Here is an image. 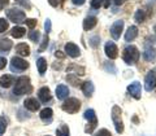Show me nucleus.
<instances>
[{"instance_id": "obj_12", "label": "nucleus", "mask_w": 156, "mask_h": 136, "mask_svg": "<svg viewBox=\"0 0 156 136\" xmlns=\"http://www.w3.org/2000/svg\"><path fill=\"white\" fill-rule=\"evenodd\" d=\"M65 53H66L68 56H70V57H73V58H76V57H78V56L81 55V49L78 48L77 44H74V43L69 42V43H66V44H65Z\"/></svg>"}, {"instance_id": "obj_22", "label": "nucleus", "mask_w": 156, "mask_h": 136, "mask_svg": "<svg viewBox=\"0 0 156 136\" xmlns=\"http://www.w3.org/2000/svg\"><path fill=\"white\" fill-rule=\"evenodd\" d=\"M37 67H38L39 74H44L46 70H47V60H46V58L39 57L37 60Z\"/></svg>"}, {"instance_id": "obj_8", "label": "nucleus", "mask_w": 156, "mask_h": 136, "mask_svg": "<svg viewBox=\"0 0 156 136\" xmlns=\"http://www.w3.org/2000/svg\"><path fill=\"white\" fill-rule=\"evenodd\" d=\"M128 92L135 100H139L140 93H142V84H140L139 82H133V83H130L128 86Z\"/></svg>"}, {"instance_id": "obj_5", "label": "nucleus", "mask_w": 156, "mask_h": 136, "mask_svg": "<svg viewBox=\"0 0 156 136\" xmlns=\"http://www.w3.org/2000/svg\"><path fill=\"white\" fill-rule=\"evenodd\" d=\"M85 119L89 121V124L86 126V128H85V132L86 134H92V131L95 130V127L98 126V118H96V114H95V111L92 110V109H87L85 111Z\"/></svg>"}, {"instance_id": "obj_38", "label": "nucleus", "mask_w": 156, "mask_h": 136, "mask_svg": "<svg viewBox=\"0 0 156 136\" xmlns=\"http://www.w3.org/2000/svg\"><path fill=\"white\" fill-rule=\"evenodd\" d=\"M7 65V58H4V57H0V70L4 69Z\"/></svg>"}, {"instance_id": "obj_1", "label": "nucleus", "mask_w": 156, "mask_h": 136, "mask_svg": "<svg viewBox=\"0 0 156 136\" xmlns=\"http://www.w3.org/2000/svg\"><path fill=\"white\" fill-rule=\"evenodd\" d=\"M31 91H33V87L30 84V79L27 76H20L16 80V84H14V88H13L14 95L21 96V95L30 93Z\"/></svg>"}, {"instance_id": "obj_46", "label": "nucleus", "mask_w": 156, "mask_h": 136, "mask_svg": "<svg viewBox=\"0 0 156 136\" xmlns=\"http://www.w3.org/2000/svg\"><path fill=\"white\" fill-rule=\"evenodd\" d=\"M47 136H48V135H47Z\"/></svg>"}, {"instance_id": "obj_43", "label": "nucleus", "mask_w": 156, "mask_h": 136, "mask_svg": "<svg viewBox=\"0 0 156 136\" xmlns=\"http://www.w3.org/2000/svg\"><path fill=\"white\" fill-rule=\"evenodd\" d=\"M109 4H111V0H103V7L104 8H109Z\"/></svg>"}, {"instance_id": "obj_41", "label": "nucleus", "mask_w": 156, "mask_h": 136, "mask_svg": "<svg viewBox=\"0 0 156 136\" xmlns=\"http://www.w3.org/2000/svg\"><path fill=\"white\" fill-rule=\"evenodd\" d=\"M48 3H50V5L53 8L58 5V0H48Z\"/></svg>"}, {"instance_id": "obj_19", "label": "nucleus", "mask_w": 156, "mask_h": 136, "mask_svg": "<svg viewBox=\"0 0 156 136\" xmlns=\"http://www.w3.org/2000/svg\"><path fill=\"white\" fill-rule=\"evenodd\" d=\"M16 52L20 56H29L30 55V47L26 43H20V44L16 46Z\"/></svg>"}, {"instance_id": "obj_26", "label": "nucleus", "mask_w": 156, "mask_h": 136, "mask_svg": "<svg viewBox=\"0 0 156 136\" xmlns=\"http://www.w3.org/2000/svg\"><path fill=\"white\" fill-rule=\"evenodd\" d=\"M69 127H68L66 124H61L60 128L56 130V135L57 136H69Z\"/></svg>"}, {"instance_id": "obj_29", "label": "nucleus", "mask_w": 156, "mask_h": 136, "mask_svg": "<svg viewBox=\"0 0 156 136\" xmlns=\"http://www.w3.org/2000/svg\"><path fill=\"white\" fill-rule=\"evenodd\" d=\"M7 130V119L4 117H0V136H2Z\"/></svg>"}, {"instance_id": "obj_30", "label": "nucleus", "mask_w": 156, "mask_h": 136, "mask_svg": "<svg viewBox=\"0 0 156 136\" xmlns=\"http://www.w3.org/2000/svg\"><path fill=\"white\" fill-rule=\"evenodd\" d=\"M8 27H9V23H8L7 19L5 18H0V32L7 31Z\"/></svg>"}, {"instance_id": "obj_40", "label": "nucleus", "mask_w": 156, "mask_h": 136, "mask_svg": "<svg viewBox=\"0 0 156 136\" xmlns=\"http://www.w3.org/2000/svg\"><path fill=\"white\" fill-rule=\"evenodd\" d=\"M55 56L56 57H58V58H65V53L64 52H61V51H57V52H55Z\"/></svg>"}, {"instance_id": "obj_3", "label": "nucleus", "mask_w": 156, "mask_h": 136, "mask_svg": "<svg viewBox=\"0 0 156 136\" xmlns=\"http://www.w3.org/2000/svg\"><path fill=\"white\" fill-rule=\"evenodd\" d=\"M61 108H62V110L69 114L78 113V110L81 109V101L76 99V97H68L64 101V104L61 105Z\"/></svg>"}, {"instance_id": "obj_15", "label": "nucleus", "mask_w": 156, "mask_h": 136, "mask_svg": "<svg viewBox=\"0 0 156 136\" xmlns=\"http://www.w3.org/2000/svg\"><path fill=\"white\" fill-rule=\"evenodd\" d=\"M69 96V88L65 84H58L56 87V97L58 100H65Z\"/></svg>"}, {"instance_id": "obj_10", "label": "nucleus", "mask_w": 156, "mask_h": 136, "mask_svg": "<svg viewBox=\"0 0 156 136\" xmlns=\"http://www.w3.org/2000/svg\"><path fill=\"white\" fill-rule=\"evenodd\" d=\"M155 87H156V74L155 71H150L144 79V88L147 92H151L152 90H155Z\"/></svg>"}, {"instance_id": "obj_27", "label": "nucleus", "mask_w": 156, "mask_h": 136, "mask_svg": "<svg viewBox=\"0 0 156 136\" xmlns=\"http://www.w3.org/2000/svg\"><path fill=\"white\" fill-rule=\"evenodd\" d=\"M134 19H135V22H138V23H142L146 19V14H144V12L142 11V9H138V11L135 12Z\"/></svg>"}, {"instance_id": "obj_33", "label": "nucleus", "mask_w": 156, "mask_h": 136, "mask_svg": "<svg viewBox=\"0 0 156 136\" xmlns=\"http://www.w3.org/2000/svg\"><path fill=\"white\" fill-rule=\"evenodd\" d=\"M94 136H112V134L107 128H101V130L98 131L96 134H94Z\"/></svg>"}, {"instance_id": "obj_9", "label": "nucleus", "mask_w": 156, "mask_h": 136, "mask_svg": "<svg viewBox=\"0 0 156 136\" xmlns=\"http://www.w3.org/2000/svg\"><path fill=\"white\" fill-rule=\"evenodd\" d=\"M122 30H124V21H122V19H120V21H116L113 25L111 26V35H112V38H113L115 40L120 39Z\"/></svg>"}, {"instance_id": "obj_17", "label": "nucleus", "mask_w": 156, "mask_h": 136, "mask_svg": "<svg viewBox=\"0 0 156 136\" xmlns=\"http://www.w3.org/2000/svg\"><path fill=\"white\" fill-rule=\"evenodd\" d=\"M96 23H98L96 17H94V16H89L87 18H85V21H83V30H85V31L92 30V29L96 26Z\"/></svg>"}, {"instance_id": "obj_2", "label": "nucleus", "mask_w": 156, "mask_h": 136, "mask_svg": "<svg viewBox=\"0 0 156 136\" xmlns=\"http://www.w3.org/2000/svg\"><path fill=\"white\" fill-rule=\"evenodd\" d=\"M139 56H140V53L135 46H128V47H125V49L122 51V60L128 65L136 64L139 60Z\"/></svg>"}, {"instance_id": "obj_28", "label": "nucleus", "mask_w": 156, "mask_h": 136, "mask_svg": "<svg viewBox=\"0 0 156 136\" xmlns=\"http://www.w3.org/2000/svg\"><path fill=\"white\" fill-rule=\"evenodd\" d=\"M29 39H30V40H33L34 43H38V40L39 39H41V32L39 31H30L29 32Z\"/></svg>"}, {"instance_id": "obj_25", "label": "nucleus", "mask_w": 156, "mask_h": 136, "mask_svg": "<svg viewBox=\"0 0 156 136\" xmlns=\"http://www.w3.org/2000/svg\"><path fill=\"white\" fill-rule=\"evenodd\" d=\"M66 80L69 82L72 86H74V87H77V86L81 84V80L78 79V76H77L76 74H68V75H66Z\"/></svg>"}, {"instance_id": "obj_4", "label": "nucleus", "mask_w": 156, "mask_h": 136, "mask_svg": "<svg viewBox=\"0 0 156 136\" xmlns=\"http://www.w3.org/2000/svg\"><path fill=\"white\" fill-rule=\"evenodd\" d=\"M121 114H122L121 108L119 105H115L113 108H112V121H113L116 131L119 134L124 132V123H122V119H121Z\"/></svg>"}, {"instance_id": "obj_24", "label": "nucleus", "mask_w": 156, "mask_h": 136, "mask_svg": "<svg viewBox=\"0 0 156 136\" xmlns=\"http://www.w3.org/2000/svg\"><path fill=\"white\" fill-rule=\"evenodd\" d=\"M26 34V30L23 27H20V26H16V27H13L12 30H11V35L13 38H16V39H20V38H22L23 35Z\"/></svg>"}, {"instance_id": "obj_13", "label": "nucleus", "mask_w": 156, "mask_h": 136, "mask_svg": "<svg viewBox=\"0 0 156 136\" xmlns=\"http://www.w3.org/2000/svg\"><path fill=\"white\" fill-rule=\"evenodd\" d=\"M23 106H25V109L30 110V111H37L39 108H41V104H39V101L37 99H34V97H29L23 101Z\"/></svg>"}, {"instance_id": "obj_16", "label": "nucleus", "mask_w": 156, "mask_h": 136, "mask_svg": "<svg viewBox=\"0 0 156 136\" xmlns=\"http://www.w3.org/2000/svg\"><path fill=\"white\" fill-rule=\"evenodd\" d=\"M138 36V27L136 26H129V29L125 32V40L126 42H133Z\"/></svg>"}, {"instance_id": "obj_42", "label": "nucleus", "mask_w": 156, "mask_h": 136, "mask_svg": "<svg viewBox=\"0 0 156 136\" xmlns=\"http://www.w3.org/2000/svg\"><path fill=\"white\" fill-rule=\"evenodd\" d=\"M72 2H73L74 5H82V4H83L86 0H72Z\"/></svg>"}, {"instance_id": "obj_11", "label": "nucleus", "mask_w": 156, "mask_h": 136, "mask_svg": "<svg viewBox=\"0 0 156 136\" xmlns=\"http://www.w3.org/2000/svg\"><path fill=\"white\" fill-rule=\"evenodd\" d=\"M104 49H105V55L108 56L111 60H115V58H117V56H119V49H117V46L113 42H107Z\"/></svg>"}, {"instance_id": "obj_45", "label": "nucleus", "mask_w": 156, "mask_h": 136, "mask_svg": "<svg viewBox=\"0 0 156 136\" xmlns=\"http://www.w3.org/2000/svg\"><path fill=\"white\" fill-rule=\"evenodd\" d=\"M154 29H155V32H156V25H155V27H154Z\"/></svg>"}, {"instance_id": "obj_18", "label": "nucleus", "mask_w": 156, "mask_h": 136, "mask_svg": "<svg viewBox=\"0 0 156 136\" xmlns=\"http://www.w3.org/2000/svg\"><path fill=\"white\" fill-rule=\"evenodd\" d=\"M94 91H95V87H94V84H92V82L87 80V82H85V83H82V92H83L85 96L90 97L92 93H94Z\"/></svg>"}, {"instance_id": "obj_14", "label": "nucleus", "mask_w": 156, "mask_h": 136, "mask_svg": "<svg viewBox=\"0 0 156 136\" xmlns=\"http://www.w3.org/2000/svg\"><path fill=\"white\" fill-rule=\"evenodd\" d=\"M38 97H39V100L42 101V103H48V101L51 100V90L48 88V87H42L41 90L38 91Z\"/></svg>"}, {"instance_id": "obj_44", "label": "nucleus", "mask_w": 156, "mask_h": 136, "mask_svg": "<svg viewBox=\"0 0 156 136\" xmlns=\"http://www.w3.org/2000/svg\"><path fill=\"white\" fill-rule=\"evenodd\" d=\"M126 0H115V4L116 5H121V4H124Z\"/></svg>"}, {"instance_id": "obj_7", "label": "nucleus", "mask_w": 156, "mask_h": 136, "mask_svg": "<svg viewBox=\"0 0 156 136\" xmlns=\"http://www.w3.org/2000/svg\"><path fill=\"white\" fill-rule=\"evenodd\" d=\"M29 67V62L26 60H23L21 57H12L11 60V69L12 71H23Z\"/></svg>"}, {"instance_id": "obj_20", "label": "nucleus", "mask_w": 156, "mask_h": 136, "mask_svg": "<svg viewBox=\"0 0 156 136\" xmlns=\"http://www.w3.org/2000/svg\"><path fill=\"white\" fill-rule=\"evenodd\" d=\"M14 83V78L12 75H3L0 78V86L3 87V88H9L12 84Z\"/></svg>"}, {"instance_id": "obj_31", "label": "nucleus", "mask_w": 156, "mask_h": 136, "mask_svg": "<svg viewBox=\"0 0 156 136\" xmlns=\"http://www.w3.org/2000/svg\"><path fill=\"white\" fill-rule=\"evenodd\" d=\"M25 23H26V26L27 27H30V29H34L37 26V19H34V18H26L25 19Z\"/></svg>"}, {"instance_id": "obj_39", "label": "nucleus", "mask_w": 156, "mask_h": 136, "mask_svg": "<svg viewBox=\"0 0 156 136\" xmlns=\"http://www.w3.org/2000/svg\"><path fill=\"white\" fill-rule=\"evenodd\" d=\"M8 3H9V0H0V11L7 7V5H8Z\"/></svg>"}, {"instance_id": "obj_23", "label": "nucleus", "mask_w": 156, "mask_h": 136, "mask_svg": "<svg viewBox=\"0 0 156 136\" xmlns=\"http://www.w3.org/2000/svg\"><path fill=\"white\" fill-rule=\"evenodd\" d=\"M12 46H13L12 40H9V39H0V52L11 51Z\"/></svg>"}, {"instance_id": "obj_34", "label": "nucleus", "mask_w": 156, "mask_h": 136, "mask_svg": "<svg viewBox=\"0 0 156 136\" xmlns=\"http://www.w3.org/2000/svg\"><path fill=\"white\" fill-rule=\"evenodd\" d=\"M103 5V0H91V7L94 9H99Z\"/></svg>"}, {"instance_id": "obj_21", "label": "nucleus", "mask_w": 156, "mask_h": 136, "mask_svg": "<svg viewBox=\"0 0 156 136\" xmlns=\"http://www.w3.org/2000/svg\"><path fill=\"white\" fill-rule=\"evenodd\" d=\"M52 114H53V111L51 108H44L43 110H41V118L42 121H44V122H48L50 123L51 121H52Z\"/></svg>"}, {"instance_id": "obj_35", "label": "nucleus", "mask_w": 156, "mask_h": 136, "mask_svg": "<svg viewBox=\"0 0 156 136\" xmlns=\"http://www.w3.org/2000/svg\"><path fill=\"white\" fill-rule=\"evenodd\" d=\"M99 40H100V38L98 36V35L94 36V38H91V40H90V42H91V47H94V48H95V47L98 46V43H99Z\"/></svg>"}, {"instance_id": "obj_37", "label": "nucleus", "mask_w": 156, "mask_h": 136, "mask_svg": "<svg viewBox=\"0 0 156 136\" xmlns=\"http://www.w3.org/2000/svg\"><path fill=\"white\" fill-rule=\"evenodd\" d=\"M16 4H20V5H22L23 8H30V5H29L27 3H25V0H16Z\"/></svg>"}, {"instance_id": "obj_32", "label": "nucleus", "mask_w": 156, "mask_h": 136, "mask_svg": "<svg viewBox=\"0 0 156 136\" xmlns=\"http://www.w3.org/2000/svg\"><path fill=\"white\" fill-rule=\"evenodd\" d=\"M47 46H48V35L46 34L44 36H43V40H42V46L39 47V52H43L47 48Z\"/></svg>"}, {"instance_id": "obj_6", "label": "nucleus", "mask_w": 156, "mask_h": 136, "mask_svg": "<svg viewBox=\"0 0 156 136\" xmlns=\"http://www.w3.org/2000/svg\"><path fill=\"white\" fill-rule=\"evenodd\" d=\"M7 17H8L9 21H12L14 23H21L22 21H25L26 19L25 12H22L21 9H17V8L8 9L7 11Z\"/></svg>"}, {"instance_id": "obj_36", "label": "nucleus", "mask_w": 156, "mask_h": 136, "mask_svg": "<svg viewBox=\"0 0 156 136\" xmlns=\"http://www.w3.org/2000/svg\"><path fill=\"white\" fill-rule=\"evenodd\" d=\"M44 29H46V32L48 34L51 31V19H46V23H44Z\"/></svg>"}]
</instances>
